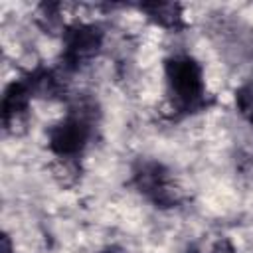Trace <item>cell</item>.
Segmentation results:
<instances>
[{"mask_svg":"<svg viewBox=\"0 0 253 253\" xmlns=\"http://www.w3.org/2000/svg\"><path fill=\"white\" fill-rule=\"evenodd\" d=\"M237 103H239V107H241L243 111H249V109H251V105H253V85H247L245 89L239 91Z\"/></svg>","mask_w":253,"mask_h":253,"instance_id":"7","label":"cell"},{"mask_svg":"<svg viewBox=\"0 0 253 253\" xmlns=\"http://www.w3.org/2000/svg\"><path fill=\"white\" fill-rule=\"evenodd\" d=\"M136 184L142 194H146L150 200H154L160 206H170L176 202V192L172 190L168 172L160 164H144L136 172Z\"/></svg>","mask_w":253,"mask_h":253,"instance_id":"3","label":"cell"},{"mask_svg":"<svg viewBox=\"0 0 253 253\" xmlns=\"http://www.w3.org/2000/svg\"><path fill=\"white\" fill-rule=\"evenodd\" d=\"M89 136V126L85 117H69L49 130V146L61 158L77 154Z\"/></svg>","mask_w":253,"mask_h":253,"instance_id":"2","label":"cell"},{"mask_svg":"<svg viewBox=\"0 0 253 253\" xmlns=\"http://www.w3.org/2000/svg\"><path fill=\"white\" fill-rule=\"evenodd\" d=\"M251 123H253V111H251Z\"/></svg>","mask_w":253,"mask_h":253,"instance_id":"9","label":"cell"},{"mask_svg":"<svg viewBox=\"0 0 253 253\" xmlns=\"http://www.w3.org/2000/svg\"><path fill=\"white\" fill-rule=\"evenodd\" d=\"M144 10L162 26L168 28H176L182 24V16H180V6L178 4H170V2H154V4H146Z\"/></svg>","mask_w":253,"mask_h":253,"instance_id":"6","label":"cell"},{"mask_svg":"<svg viewBox=\"0 0 253 253\" xmlns=\"http://www.w3.org/2000/svg\"><path fill=\"white\" fill-rule=\"evenodd\" d=\"M109 253H111V251H109Z\"/></svg>","mask_w":253,"mask_h":253,"instance_id":"10","label":"cell"},{"mask_svg":"<svg viewBox=\"0 0 253 253\" xmlns=\"http://www.w3.org/2000/svg\"><path fill=\"white\" fill-rule=\"evenodd\" d=\"M30 85L28 81H18L12 83L6 93H4V103H2V111H4V125L10 128L14 126L20 117H24L26 109H28V101H30Z\"/></svg>","mask_w":253,"mask_h":253,"instance_id":"5","label":"cell"},{"mask_svg":"<svg viewBox=\"0 0 253 253\" xmlns=\"http://www.w3.org/2000/svg\"><path fill=\"white\" fill-rule=\"evenodd\" d=\"M166 77L174 97L182 105H194L204 95L202 69L192 57H174L166 61Z\"/></svg>","mask_w":253,"mask_h":253,"instance_id":"1","label":"cell"},{"mask_svg":"<svg viewBox=\"0 0 253 253\" xmlns=\"http://www.w3.org/2000/svg\"><path fill=\"white\" fill-rule=\"evenodd\" d=\"M2 253H12V245H10L8 235H2Z\"/></svg>","mask_w":253,"mask_h":253,"instance_id":"8","label":"cell"},{"mask_svg":"<svg viewBox=\"0 0 253 253\" xmlns=\"http://www.w3.org/2000/svg\"><path fill=\"white\" fill-rule=\"evenodd\" d=\"M101 45V32L95 26L71 28L65 36V59L73 65L91 57Z\"/></svg>","mask_w":253,"mask_h":253,"instance_id":"4","label":"cell"}]
</instances>
